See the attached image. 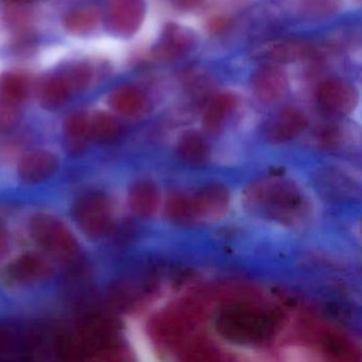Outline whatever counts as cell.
<instances>
[{
    "instance_id": "obj_20",
    "label": "cell",
    "mask_w": 362,
    "mask_h": 362,
    "mask_svg": "<svg viewBox=\"0 0 362 362\" xmlns=\"http://www.w3.org/2000/svg\"><path fill=\"white\" fill-rule=\"evenodd\" d=\"M139 192L137 202L139 203V209H143L141 211H151L156 202V194L153 190L150 187H144Z\"/></svg>"
},
{
    "instance_id": "obj_4",
    "label": "cell",
    "mask_w": 362,
    "mask_h": 362,
    "mask_svg": "<svg viewBox=\"0 0 362 362\" xmlns=\"http://www.w3.org/2000/svg\"><path fill=\"white\" fill-rule=\"evenodd\" d=\"M252 88L262 103H274L287 93V77L277 67L264 66L254 75Z\"/></svg>"
},
{
    "instance_id": "obj_16",
    "label": "cell",
    "mask_w": 362,
    "mask_h": 362,
    "mask_svg": "<svg viewBox=\"0 0 362 362\" xmlns=\"http://www.w3.org/2000/svg\"><path fill=\"white\" fill-rule=\"evenodd\" d=\"M342 0H303V9L315 16H326L338 11Z\"/></svg>"
},
{
    "instance_id": "obj_9",
    "label": "cell",
    "mask_w": 362,
    "mask_h": 362,
    "mask_svg": "<svg viewBox=\"0 0 362 362\" xmlns=\"http://www.w3.org/2000/svg\"><path fill=\"white\" fill-rule=\"evenodd\" d=\"M30 88L28 77L23 74L7 71L0 75V98L8 103L18 105L26 100Z\"/></svg>"
},
{
    "instance_id": "obj_2",
    "label": "cell",
    "mask_w": 362,
    "mask_h": 362,
    "mask_svg": "<svg viewBox=\"0 0 362 362\" xmlns=\"http://www.w3.org/2000/svg\"><path fill=\"white\" fill-rule=\"evenodd\" d=\"M145 4L143 0H112L107 11V24L112 33L131 37L143 24Z\"/></svg>"
},
{
    "instance_id": "obj_17",
    "label": "cell",
    "mask_w": 362,
    "mask_h": 362,
    "mask_svg": "<svg viewBox=\"0 0 362 362\" xmlns=\"http://www.w3.org/2000/svg\"><path fill=\"white\" fill-rule=\"evenodd\" d=\"M65 128L69 136L81 139L90 131V120L86 114H74L67 119Z\"/></svg>"
},
{
    "instance_id": "obj_3",
    "label": "cell",
    "mask_w": 362,
    "mask_h": 362,
    "mask_svg": "<svg viewBox=\"0 0 362 362\" xmlns=\"http://www.w3.org/2000/svg\"><path fill=\"white\" fill-rule=\"evenodd\" d=\"M317 100L325 111L336 115H345L355 109L358 95L355 88L347 82L329 79L319 86Z\"/></svg>"
},
{
    "instance_id": "obj_15",
    "label": "cell",
    "mask_w": 362,
    "mask_h": 362,
    "mask_svg": "<svg viewBox=\"0 0 362 362\" xmlns=\"http://www.w3.org/2000/svg\"><path fill=\"white\" fill-rule=\"evenodd\" d=\"M181 151L188 160H202L206 156V145L196 133H188L182 139Z\"/></svg>"
},
{
    "instance_id": "obj_14",
    "label": "cell",
    "mask_w": 362,
    "mask_h": 362,
    "mask_svg": "<svg viewBox=\"0 0 362 362\" xmlns=\"http://www.w3.org/2000/svg\"><path fill=\"white\" fill-rule=\"evenodd\" d=\"M90 131L96 139L110 141L120 132V127L113 116L107 113H97L90 122Z\"/></svg>"
},
{
    "instance_id": "obj_12",
    "label": "cell",
    "mask_w": 362,
    "mask_h": 362,
    "mask_svg": "<svg viewBox=\"0 0 362 362\" xmlns=\"http://www.w3.org/2000/svg\"><path fill=\"white\" fill-rule=\"evenodd\" d=\"M236 97L232 94H219L211 98L204 115V124L207 130H218L226 116L236 107Z\"/></svg>"
},
{
    "instance_id": "obj_5",
    "label": "cell",
    "mask_w": 362,
    "mask_h": 362,
    "mask_svg": "<svg viewBox=\"0 0 362 362\" xmlns=\"http://www.w3.org/2000/svg\"><path fill=\"white\" fill-rule=\"evenodd\" d=\"M192 43L194 35L189 30L177 25H168L154 50V54L160 60H175L186 54L192 48Z\"/></svg>"
},
{
    "instance_id": "obj_21",
    "label": "cell",
    "mask_w": 362,
    "mask_h": 362,
    "mask_svg": "<svg viewBox=\"0 0 362 362\" xmlns=\"http://www.w3.org/2000/svg\"><path fill=\"white\" fill-rule=\"evenodd\" d=\"M205 0H173L175 7L185 11L198 9L199 7L204 4Z\"/></svg>"
},
{
    "instance_id": "obj_7",
    "label": "cell",
    "mask_w": 362,
    "mask_h": 362,
    "mask_svg": "<svg viewBox=\"0 0 362 362\" xmlns=\"http://www.w3.org/2000/svg\"><path fill=\"white\" fill-rule=\"evenodd\" d=\"M109 103L122 115L136 116L147 109L148 101L139 88L132 86H122L111 93Z\"/></svg>"
},
{
    "instance_id": "obj_18",
    "label": "cell",
    "mask_w": 362,
    "mask_h": 362,
    "mask_svg": "<svg viewBox=\"0 0 362 362\" xmlns=\"http://www.w3.org/2000/svg\"><path fill=\"white\" fill-rule=\"evenodd\" d=\"M18 118V105L0 98V131L11 128Z\"/></svg>"
},
{
    "instance_id": "obj_13",
    "label": "cell",
    "mask_w": 362,
    "mask_h": 362,
    "mask_svg": "<svg viewBox=\"0 0 362 362\" xmlns=\"http://www.w3.org/2000/svg\"><path fill=\"white\" fill-rule=\"evenodd\" d=\"M69 93L80 92L90 86L94 75L93 67L86 62L71 63L58 74Z\"/></svg>"
},
{
    "instance_id": "obj_6",
    "label": "cell",
    "mask_w": 362,
    "mask_h": 362,
    "mask_svg": "<svg viewBox=\"0 0 362 362\" xmlns=\"http://www.w3.org/2000/svg\"><path fill=\"white\" fill-rule=\"evenodd\" d=\"M309 46L294 40H279L262 45L256 57L272 63H290L308 56Z\"/></svg>"
},
{
    "instance_id": "obj_10",
    "label": "cell",
    "mask_w": 362,
    "mask_h": 362,
    "mask_svg": "<svg viewBox=\"0 0 362 362\" xmlns=\"http://www.w3.org/2000/svg\"><path fill=\"white\" fill-rule=\"evenodd\" d=\"M69 88L58 74L44 78L39 86L40 103L44 109L56 110L69 99Z\"/></svg>"
},
{
    "instance_id": "obj_11",
    "label": "cell",
    "mask_w": 362,
    "mask_h": 362,
    "mask_svg": "<svg viewBox=\"0 0 362 362\" xmlns=\"http://www.w3.org/2000/svg\"><path fill=\"white\" fill-rule=\"evenodd\" d=\"M101 13L96 8L73 10L64 18V27L69 33L76 35H86L93 33L100 24Z\"/></svg>"
},
{
    "instance_id": "obj_1",
    "label": "cell",
    "mask_w": 362,
    "mask_h": 362,
    "mask_svg": "<svg viewBox=\"0 0 362 362\" xmlns=\"http://www.w3.org/2000/svg\"><path fill=\"white\" fill-rule=\"evenodd\" d=\"M220 332L234 341L260 343L268 340L279 327V319L272 311L249 305H236L226 309L218 320Z\"/></svg>"
},
{
    "instance_id": "obj_19",
    "label": "cell",
    "mask_w": 362,
    "mask_h": 362,
    "mask_svg": "<svg viewBox=\"0 0 362 362\" xmlns=\"http://www.w3.org/2000/svg\"><path fill=\"white\" fill-rule=\"evenodd\" d=\"M230 27H232V21L226 18V16L211 18L209 21V25H207L209 33H214V35H221V33L228 31Z\"/></svg>"
},
{
    "instance_id": "obj_22",
    "label": "cell",
    "mask_w": 362,
    "mask_h": 362,
    "mask_svg": "<svg viewBox=\"0 0 362 362\" xmlns=\"http://www.w3.org/2000/svg\"><path fill=\"white\" fill-rule=\"evenodd\" d=\"M5 1L11 4H21V5H23V4L33 3V1H37V0H5Z\"/></svg>"
},
{
    "instance_id": "obj_8",
    "label": "cell",
    "mask_w": 362,
    "mask_h": 362,
    "mask_svg": "<svg viewBox=\"0 0 362 362\" xmlns=\"http://www.w3.org/2000/svg\"><path fill=\"white\" fill-rule=\"evenodd\" d=\"M305 116L294 107H285L277 116L270 129V137L275 141L293 139L306 128Z\"/></svg>"
}]
</instances>
